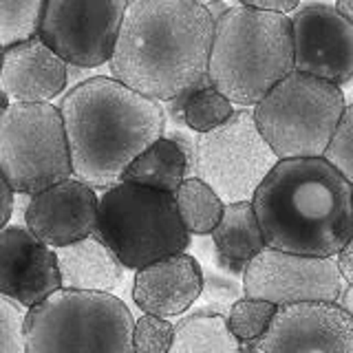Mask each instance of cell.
Listing matches in <instances>:
<instances>
[{"label":"cell","mask_w":353,"mask_h":353,"mask_svg":"<svg viewBox=\"0 0 353 353\" xmlns=\"http://www.w3.org/2000/svg\"><path fill=\"white\" fill-rule=\"evenodd\" d=\"M338 270L342 274V279L347 283H353V236L347 241V245L336 254Z\"/></svg>","instance_id":"cell-31"},{"label":"cell","mask_w":353,"mask_h":353,"mask_svg":"<svg viewBox=\"0 0 353 353\" xmlns=\"http://www.w3.org/2000/svg\"><path fill=\"white\" fill-rule=\"evenodd\" d=\"M0 170L16 194H36L73 176L60 106L11 102L0 119Z\"/></svg>","instance_id":"cell-8"},{"label":"cell","mask_w":353,"mask_h":353,"mask_svg":"<svg viewBox=\"0 0 353 353\" xmlns=\"http://www.w3.org/2000/svg\"><path fill=\"white\" fill-rule=\"evenodd\" d=\"M62 287L55 248L27 225L0 230V294L22 307H33Z\"/></svg>","instance_id":"cell-15"},{"label":"cell","mask_w":353,"mask_h":353,"mask_svg":"<svg viewBox=\"0 0 353 353\" xmlns=\"http://www.w3.org/2000/svg\"><path fill=\"white\" fill-rule=\"evenodd\" d=\"M279 163V154L265 141L252 108L196 135L192 174L205 181L225 203L252 201L265 176Z\"/></svg>","instance_id":"cell-9"},{"label":"cell","mask_w":353,"mask_h":353,"mask_svg":"<svg viewBox=\"0 0 353 353\" xmlns=\"http://www.w3.org/2000/svg\"><path fill=\"white\" fill-rule=\"evenodd\" d=\"M194 3H199V5H205V7H210V5H214V3H221V0H194Z\"/></svg>","instance_id":"cell-35"},{"label":"cell","mask_w":353,"mask_h":353,"mask_svg":"<svg viewBox=\"0 0 353 353\" xmlns=\"http://www.w3.org/2000/svg\"><path fill=\"white\" fill-rule=\"evenodd\" d=\"M128 0H47L40 38L75 69L110 60Z\"/></svg>","instance_id":"cell-10"},{"label":"cell","mask_w":353,"mask_h":353,"mask_svg":"<svg viewBox=\"0 0 353 353\" xmlns=\"http://www.w3.org/2000/svg\"><path fill=\"white\" fill-rule=\"evenodd\" d=\"M290 20L294 69L338 86L347 84L353 77V22L327 3L298 7Z\"/></svg>","instance_id":"cell-12"},{"label":"cell","mask_w":353,"mask_h":353,"mask_svg":"<svg viewBox=\"0 0 353 353\" xmlns=\"http://www.w3.org/2000/svg\"><path fill=\"white\" fill-rule=\"evenodd\" d=\"M14 196H16V192L11 190V185L7 183L3 170H0V230L9 223L11 212H14Z\"/></svg>","instance_id":"cell-30"},{"label":"cell","mask_w":353,"mask_h":353,"mask_svg":"<svg viewBox=\"0 0 353 353\" xmlns=\"http://www.w3.org/2000/svg\"><path fill=\"white\" fill-rule=\"evenodd\" d=\"M203 292V270L185 252L168 254L135 270L132 301L146 314L172 318L188 312Z\"/></svg>","instance_id":"cell-17"},{"label":"cell","mask_w":353,"mask_h":353,"mask_svg":"<svg viewBox=\"0 0 353 353\" xmlns=\"http://www.w3.org/2000/svg\"><path fill=\"white\" fill-rule=\"evenodd\" d=\"M347 281L336 256H309L265 245L243 272V294L274 305L338 301Z\"/></svg>","instance_id":"cell-11"},{"label":"cell","mask_w":353,"mask_h":353,"mask_svg":"<svg viewBox=\"0 0 353 353\" xmlns=\"http://www.w3.org/2000/svg\"><path fill=\"white\" fill-rule=\"evenodd\" d=\"M345 108L338 84L296 69L252 106L259 130L279 159L323 157Z\"/></svg>","instance_id":"cell-7"},{"label":"cell","mask_w":353,"mask_h":353,"mask_svg":"<svg viewBox=\"0 0 353 353\" xmlns=\"http://www.w3.org/2000/svg\"><path fill=\"white\" fill-rule=\"evenodd\" d=\"M25 316L27 307L0 294V353L25 351Z\"/></svg>","instance_id":"cell-28"},{"label":"cell","mask_w":353,"mask_h":353,"mask_svg":"<svg viewBox=\"0 0 353 353\" xmlns=\"http://www.w3.org/2000/svg\"><path fill=\"white\" fill-rule=\"evenodd\" d=\"M60 113L73 174L93 188L117 183L130 161L159 139L168 124L161 102L106 75L71 86Z\"/></svg>","instance_id":"cell-3"},{"label":"cell","mask_w":353,"mask_h":353,"mask_svg":"<svg viewBox=\"0 0 353 353\" xmlns=\"http://www.w3.org/2000/svg\"><path fill=\"white\" fill-rule=\"evenodd\" d=\"M216 16L194 0H128L110 73L132 91L168 102L208 77Z\"/></svg>","instance_id":"cell-1"},{"label":"cell","mask_w":353,"mask_h":353,"mask_svg":"<svg viewBox=\"0 0 353 353\" xmlns=\"http://www.w3.org/2000/svg\"><path fill=\"white\" fill-rule=\"evenodd\" d=\"M97 208L99 194L95 188L73 174L36 194H29L25 225L47 245L62 248L95 234Z\"/></svg>","instance_id":"cell-14"},{"label":"cell","mask_w":353,"mask_h":353,"mask_svg":"<svg viewBox=\"0 0 353 353\" xmlns=\"http://www.w3.org/2000/svg\"><path fill=\"white\" fill-rule=\"evenodd\" d=\"M196 148V132L181 128H165V132L143 148L124 170L119 181L157 188V190L174 192L185 176L192 174Z\"/></svg>","instance_id":"cell-18"},{"label":"cell","mask_w":353,"mask_h":353,"mask_svg":"<svg viewBox=\"0 0 353 353\" xmlns=\"http://www.w3.org/2000/svg\"><path fill=\"white\" fill-rule=\"evenodd\" d=\"M47 0H0V49L40 36Z\"/></svg>","instance_id":"cell-24"},{"label":"cell","mask_w":353,"mask_h":353,"mask_svg":"<svg viewBox=\"0 0 353 353\" xmlns=\"http://www.w3.org/2000/svg\"><path fill=\"white\" fill-rule=\"evenodd\" d=\"M323 157L353 183V104H347Z\"/></svg>","instance_id":"cell-27"},{"label":"cell","mask_w":353,"mask_h":353,"mask_svg":"<svg viewBox=\"0 0 353 353\" xmlns=\"http://www.w3.org/2000/svg\"><path fill=\"white\" fill-rule=\"evenodd\" d=\"M252 205L274 250L336 256L353 236V183L325 157L279 159Z\"/></svg>","instance_id":"cell-2"},{"label":"cell","mask_w":353,"mask_h":353,"mask_svg":"<svg viewBox=\"0 0 353 353\" xmlns=\"http://www.w3.org/2000/svg\"><path fill=\"white\" fill-rule=\"evenodd\" d=\"M161 104H165L163 110H168L172 121L194 130L196 135L225 124L234 113V104L210 80L188 88L185 93Z\"/></svg>","instance_id":"cell-21"},{"label":"cell","mask_w":353,"mask_h":353,"mask_svg":"<svg viewBox=\"0 0 353 353\" xmlns=\"http://www.w3.org/2000/svg\"><path fill=\"white\" fill-rule=\"evenodd\" d=\"M241 340L232 334L228 314L199 312L183 318L174 327L172 353H234L241 351Z\"/></svg>","instance_id":"cell-22"},{"label":"cell","mask_w":353,"mask_h":353,"mask_svg":"<svg viewBox=\"0 0 353 353\" xmlns=\"http://www.w3.org/2000/svg\"><path fill=\"white\" fill-rule=\"evenodd\" d=\"M276 309H279V305L245 294L232 303L228 312V325L232 334L241 340L243 349H252L254 342L268 331L276 316Z\"/></svg>","instance_id":"cell-25"},{"label":"cell","mask_w":353,"mask_h":353,"mask_svg":"<svg viewBox=\"0 0 353 353\" xmlns=\"http://www.w3.org/2000/svg\"><path fill=\"white\" fill-rule=\"evenodd\" d=\"M336 303L353 318V283H347V285H345V290H342V294L338 296V301H336Z\"/></svg>","instance_id":"cell-32"},{"label":"cell","mask_w":353,"mask_h":353,"mask_svg":"<svg viewBox=\"0 0 353 353\" xmlns=\"http://www.w3.org/2000/svg\"><path fill=\"white\" fill-rule=\"evenodd\" d=\"M130 309L110 292L60 287L27 309L25 351H132Z\"/></svg>","instance_id":"cell-5"},{"label":"cell","mask_w":353,"mask_h":353,"mask_svg":"<svg viewBox=\"0 0 353 353\" xmlns=\"http://www.w3.org/2000/svg\"><path fill=\"white\" fill-rule=\"evenodd\" d=\"M292 71L290 16L241 5L216 16L208 77L232 104L256 106Z\"/></svg>","instance_id":"cell-4"},{"label":"cell","mask_w":353,"mask_h":353,"mask_svg":"<svg viewBox=\"0 0 353 353\" xmlns=\"http://www.w3.org/2000/svg\"><path fill=\"white\" fill-rule=\"evenodd\" d=\"M241 7L256 9V11H272V14L290 16L301 7V0H239Z\"/></svg>","instance_id":"cell-29"},{"label":"cell","mask_w":353,"mask_h":353,"mask_svg":"<svg viewBox=\"0 0 353 353\" xmlns=\"http://www.w3.org/2000/svg\"><path fill=\"white\" fill-rule=\"evenodd\" d=\"M0 66H3V49H0Z\"/></svg>","instance_id":"cell-36"},{"label":"cell","mask_w":353,"mask_h":353,"mask_svg":"<svg viewBox=\"0 0 353 353\" xmlns=\"http://www.w3.org/2000/svg\"><path fill=\"white\" fill-rule=\"evenodd\" d=\"M95 234L126 270H139L190 245L174 192L128 181H117L99 194Z\"/></svg>","instance_id":"cell-6"},{"label":"cell","mask_w":353,"mask_h":353,"mask_svg":"<svg viewBox=\"0 0 353 353\" xmlns=\"http://www.w3.org/2000/svg\"><path fill=\"white\" fill-rule=\"evenodd\" d=\"M252 349L263 353H353V318L336 301L281 305Z\"/></svg>","instance_id":"cell-13"},{"label":"cell","mask_w":353,"mask_h":353,"mask_svg":"<svg viewBox=\"0 0 353 353\" xmlns=\"http://www.w3.org/2000/svg\"><path fill=\"white\" fill-rule=\"evenodd\" d=\"M62 287L113 292L124 279V265L97 234L55 248Z\"/></svg>","instance_id":"cell-19"},{"label":"cell","mask_w":353,"mask_h":353,"mask_svg":"<svg viewBox=\"0 0 353 353\" xmlns=\"http://www.w3.org/2000/svg\"><path fill=\"white\" fill-rule=\"evenodd\" d=\"M174 338V325L157 314L141 316L132 325V351L139 353H168Z\"/></svg>","instance_id":"cell-26"},{"label":"cell","mask_w":353,"mask_h":353,"mask_svg":"<svg viewBox=\"0 0 353 353\" xmlns=\"http://www.w3.org/2000/svg\"><path fill=\"white\" fill-rule=\"evenodd\" d=\"M174 199L185 230L194 236L212 234L225 210L223 199L199 176H185L174 190Z\"/></svg>","instance_id":"cell-23"},{"label":"cell","mask_w":353,"mask_h":353,"mask_svg":"<svg viewBox=\"0 0 353 353\" xmlns=\"http://www.w3.org/2000/svg\"><path fill=\"white\" fill-rule=\"evenodd\" d=\"M212 243L221 268L243 276L248 263L265 248L261 223L252 201L225 203L223 216L212 230Z\"/></svg>","instance_id":"cell-20"},{"label":"cell","mask_w":353,"mask_h":353,"mask_svg":"<svg viewBox=\"0 0 353 353\" xmlns=\"http://www.w3.org/2000/svg\"><path fill=\"white\" fill-rule=\"evenodd\" d=\"M9 106H11V99H9V95L0 88V119H3V115L9 110Z\"/></svg>","instance_id":"cell-34"},{"label":"cell","mask_w":353,"mask_h":353,"mask_svg":"<svg viewBox=\"0 0 353 353\" xmlns=\"http://www.w3.org/2000/svg\"><path fill=\"white\" fill-rule=\"evenodd\" d=\"M336 7L340 14H345L353 22V0H336Z\"/></svg>","instance_id":"cell-33"},{"label":"cell","mask_w":353,"mask_h":353,"mask_svg":"<svg viewBox=\"0 0 353 353\" xmlns=\"http://www.w3.org/2000/svg\"><path fill=\"white\" fill-rule=\"evenodd\" d=\"M71 64L40 36L3 49L0 88L11 102H53L69 86Z\"/></svg>","instance_id":"cell-16"}]
</instances>
